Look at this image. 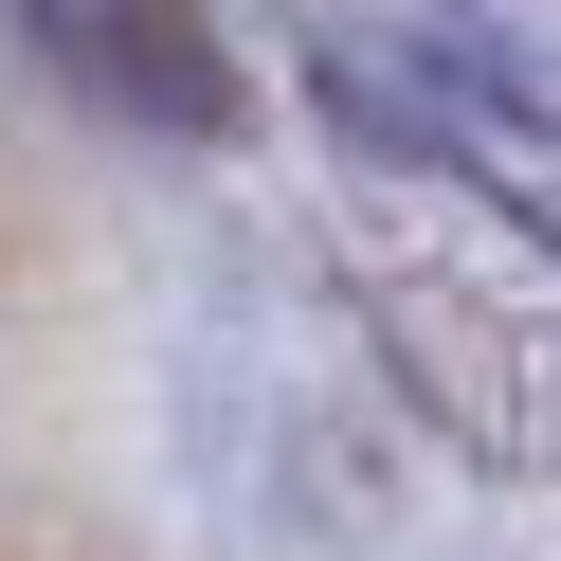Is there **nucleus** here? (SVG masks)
Here are the masks:
<instances>
[{"label": "nucleus", "instance_id": "obj_1", "mask_svg": "<svg viewBox=\"0 0 561 561\" xmlns=\"http://www.w3.org/2000/svg\"><path fill=\"white\" fill-rule=\"evenodd\" d=\"M55 73H110V110H163V127H236V55L199 19H110V0H55L37 19Z\"/></svg>", "mask_w": 561, "mask_h": 561}]
</instances>
